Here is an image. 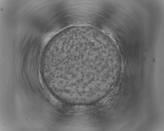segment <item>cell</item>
<instances>
[{"label": "cell", "instance_id": "6da1fadb", "mask_svg": "<svg viewBox=\"0 0 164 131\" xmlns=\"http://www.w3.org/2000/svg\"><path fill=\"white\" fill-rule=\"evenodd\" d=\"M104 41L93 33L64 34L49 48L40 63L46 81L63 95L92 94L105 84Z\"/></svg>", "mask_w": 164, "mask_h": 131}]
</instances>
